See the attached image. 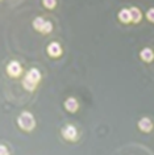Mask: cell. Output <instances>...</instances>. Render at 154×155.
Instances as JSON below:
<instances>
[{
	"mask_svg": "<svg viewBox=\"0 0 154 155\" xmlns=\"http://www.w3.org/2000/svg\"><path fill=\"white\" fill-rule=\"evenodd\" d=\"M17 124L22 130L30 131L32 129H34V126H36V120H34L33 114L30 113V112H22L20 114V117L17 118Z\"/></svg>",
	"mask_w": 154,
	"mask_h": 155,
	"instance_id": "6da1fadb",
	"label": "cell"
},
{
	"mask_svg": "<svg viewBox=\"0 0 154 155\" xmlns=\"http://www.w3.org/2000/svg\"><path fill=\"white\" fill-rule=\"evenodd\" d=\"M33 26L34 29L38 30V32H42V33H49L52 30V22L50 21H45L42 17H37L36 20L33 21Z\"/></svg>",
	"mask_w": 154,
	"mask_h": 155,
	"instance_id": "7a4b0ae2",
	"label": "cell"
},
{
	"mask_svg": "<svg viewBox=\"0 0 154 155\" xmlns=\"http://www.w3.org/2000/svg\"><path fill=\"white\" fill-rule=\"evenodd\" d=\"M62 135L69 141H74L76 138V135H78V131L72 125H67L66 127H63L62 129Z\"/></svg>",
	"mask_w": 154,
	"mask_h": 155,
	"instance_id": "3957f363",
	"label": "cell"
},
{
	"mask_svg": "<svg viewBox=\"0 0 154 155\" xmlns=\"http://www.w3.org/2000/svg\"><path fill=\"white\" fill-rule=\"evenodd\" d=\"M7 72H8L11 76H17V75H20V72H21V66L18 64L17 62H11V63L7 66Z\"/></svg>",
	"mask_w": 154,
	"mask_h": 155,
	"instance_id": "277c9868",
	"label": "cell"
},
{
	"mask_svg": "<svg viewBox=\"0 0 154 155\" xmlns=\"http://www.w3.org/2000/svg\"><path fill=\"white\" fill-rule=\"evenodd\" d=\"M138 127L142 130V131H145V133H149V131H152L153 129V122L150 121L149 118H141L140 120V122H138Z\"/></svg>",
	"mask_w": 154,
	"mask_h": 155,
	"instance_id": "5b68a950",
	"label": "cell"
},
{
	"mask_svg": "<svg viewBox=\"0 0 154 155\" xmlns=\"http://www.w3.org/2000/svg\"><path fill=\"white\" fill-rule=\"evenodd\" d=\"M48 53H49V55L50 57H59L61 55V53H62V49H61V46L57 44V42H52V44L49 45V48H48Z\"/></svg>",
	"mask_w": 154,
	"mask_h": 155,
	"instance_id": "8992f818",
	"label": "cell"
},
{
	"mask_svg": "<svg viewBox=\"0 0 154 155\" xmlns=\"http://www.w3.org/2000/svg\"><path fill=\"white\" fill-rule=\"evenodd\" d=\"M65 108L69 110V112H76L78 110V101L74 99V97H70L65 101Z\"/></svg>",
	"mask_w": 154,
	"mask_h": 155,
	"instance_id": "52a82bcc",
	"label": "cell"
},
{
	"mask_svg": "<svg viewBox=\"0 0 154 155\" xmlns=\"http://www.w3.org/2000/svg\"><path fill=\"white\" fill-rule=\"evenodd\" d=\"M26 78L30 80H33L34 83H38L40 82V79H41V74L40 71H38L37 68H32V70H29V72L26 74Z\"/></svg>",
	"mask_w": 154,
	"mask_h": 155,
	"instance_id": "ba28073f",
	"label": "cell"
},
{
	"mask_svg": "<svg viewBox=\"0 0 154 155\" xmlns=\"http://www.w3.org/2000/svg\"><path fill=\"white\" fill-rule=\"evenodd\" d=\"M119 18H120V21L122 22H129L132 21V16H130V9H121L120 12H119Z\"/></svg>",
	"mask_w": 154,
	"mask_h": 155,
	"instance_id": "9c48e42d",
	"label": "cell"
},
{
	"mask_svg": "<svg viewBox=\"0 0 154 155\" xmlns=\"http://www.w3.org/2000/svg\"><path fill=\"white\" fill-rule=\"evenodd\" d=\"M141 58H142V61H145V62H152L154 59V53H153V50H150V49H144L141 51Z\"/></svg>",
	"mask_w": 154,
	"mask_h": 155,
	"instance_id": "30bf717a",
	"label": "cell"
},
{
	"mask_svg": "<svg viewBox=\"0 0 154 155\" xmlns=\"http://www.w3.org/2000/svg\"><path fill=\"white\" fill-rule=\"evenodd\" d=\"M130 16H132V21L133 22H140L141 18H142V15L140 12V9L136 8V7H133V8L130 9Z\"/></svg>",
	"mask_w": 154,
	"mask_h": 155,
	"instance_id": "8fae6325",
	"label": "cell"
},
{
	"mask_svg": "<svg viewBox=\"0 0 154 155\" xmlns=\"http://www.w3.org/2000/svg\"><path fill=\"white\" fill-rule=\"evenodd\" d=\"M36 84L37 83H34L33 80L28 79V78H25L24 82H22V86H24V88H25V90H28V91H34V88H36Z\"/></svg>",
	"mask_w": 154,
	"mask_h": 155,
	"instance_id": "7c38bea8",
	"label": "cell"
},
{
	"mask_svg": "<svg viewBox=\"0 0 154 155\" xmlns=\"http://www.w3.org/2000/svg\"><path fill=\"white\" fill-rule=\"evenodd\" d=\"M42 3H44V5L46 7V8H49V9H53L55 7V4H57L55 0H42Z\"/></svg>",
	"mask_w": 154,
	"mask_h": 155,
	"instance_id": "4fadbf2b",
	"label": "cell"
},
{
	"mask_svg": "<svg viewBox=\"0 0 154 155\" xmlns=\"http://www.w3.org/2000/svg\"><path fill=\"white\" fill-rule=\"evenodd\" d=\"M146 18H148L149 21L154 22V8H150L148 12H146Z\"/></svg>",
	"mask_w": 154,
	"mask_h": 155,
	"instance_id": "5bb4252c",
	"label": "cell"
},
{
	"mask_svg": "<svg viewBox=\"0 0 154 155\" xmlns=\"http://www.w3.org/2000/svg\"><path fill=\"white\" fill-rule=\"evenodd\" d=\"M0 149H2V154H7V149H5L4 146H2Z\"/></svg>",
	"mask_w": 154,
	"mask_h": 155,
	"instance_id": "9a60e30c",
	"label": "cell"
}]
</instances>
